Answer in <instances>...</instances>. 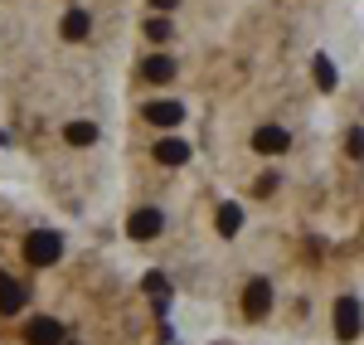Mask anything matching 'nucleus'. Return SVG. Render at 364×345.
Masks as SVG:
<instances>
[{
    "label": "nucleus",
    "instance_id": "f257e3e1",
    "mask_svg": "<svg viewBox=\"0 0 364 345\" xmlns=\"http://www.w3.org/2000/svg\"><path fill=\"white\" fill-rule=\"evenodd\" d=\"M25 258L34 262V267H54V262L63 258V238H58L54 229H34L25 238Z\"/></svg>",
    "mask_w": 364,
    "mask_h": 345
},
{
    "label": "nucleus",
    "instance_id": "f03ea898",
    "mask_svg": "<svg viewBox=\"0 0 364 345\" xmlns=\"http://www.w3.org/2000/svg\"><path fill=\"white\" fill-rule=\"evenodd\" d=\"M336 331H340V341H355L360 336V302L355 297H340L336 302Z\"/></svg>",
    "mask_w": 364,
    "mask_h": 345
},
{
    "label": "nucleus",
    "instance_id": "7ed1b4c3",
    "mask_svg": "<svg viewBox=\"0 0 364 345\" xmlns=\"http://www.w3.org/2000/svg\"><path fill=\"white\" fill-rule=\"evenodd\" d=\"M25 341L29 345H63V326H58L54 317H34L25 326Z\"/></svg>",
    "mask_w": 364,
    "mask_h": 345
},
{
    "label": "nucleus",
    "instance_id": "20e7f679",
    "mask_svg": "<svg viewBox=\"0 0 364 345\" xmlns=\"http://www.w3.org/2000/svg\"><path fill=\"white\" fill-rule=\"evenodd\" d=\"M272 307V287H267V277H252L248 287H243V312L248 317H262Z\"/></svg>",
    "mask_w": 364,
    "mask_h": 345
},
{
    "label": "nucleus",
    "instance_id": "39448f33",
    "mask_svg": "<svg viewBox=\"0 0 364 345\" xmlns=\"http://www.w3.org/2000/svg\"><path fill=\"white\" fill-rule=\"evenodd\" d=\"M252 151H262V156L287 151V132H282V127H257V132H252Z\"/></svg>",
    "mask_w": 364,
    "mask_h": 345
},
{
    "label": "nucleus",
    "instance_id": "423d86ee",
    "mask_svg": "<svg viewBox=\"0 0 364 345\" xmlns=\"http://www.w3.org/2000/svg\"><path fill=\"white\" fill-rule=\"evenodd\" d=\"M161 224H166V219H161V209H136L127 229H132V238H156V233H161Z\"/></svg>",
    "mask_w": 364,
    "mask_h": 345
},
{
    "label": "nucleus",
    "instance_id": "0eeeda50",
    "mask_svg": "<svg viewBox=\"0 0 364 345\" xmlns=\"http://www.w3.org/2000/svg\"><path fill=\"white\" fill-rule=\"evenodd\" d=\"M20 307H25V287H20V282H10V277L0 272V317H15Z\"/></svg>",
    "mask_w": 364,
    "mask_h": 345
},
{
    "label": "nucleus",
    "instance_id": "6e6552de",
    "mask_svg": "<svg viewBox=\"0 0 364 345\" xmlns=\"http://www.w3.org/2000/svg\"><path fill=\"white\" fill-rule=\"evenodd\" d=\"M156 161H161V166H185V161H190V142H175V137H166V142L156 146Z\"/></svg>",
    "mask_w": 364,
    "mask_h": 345
},
{
    "label": "nucleus",
    "instance_id": "1a4fd4ad",
    "mask_svg": "<svg viewBox=\"0 0 364 345\" xmlns=\"http://www.w3.org/2000/svg\"><path fill=\"white\" fill-rule=\"evenodd\" d=\"M146 117H151L156 127H175V122L185 117V107H180V102H151V107H146Z\"/></svg>",
    "mask_w": 364,
    "mask_h": 345
},
{
    "label": "nucleus",
    "instance_id": "9d476101",
    "mask_svg": "<svg viewBox=\"0 0 364 345\" xmlns=\"http://www.w3.org/2000/svg\"><path fill=\"white\" fill-rule=\"evenodd\" d=\"M63 142L68 146H92L97 142V127H92V122H68V127H63Z\"/></svg>",
    "mask_w": 364,
    "mask_h": 345
},
{
    "label": "nucleus",
    "instance_id": "9b49d317",
    "mask_svg": "<svg viewBox=\"0 0 364 345\" xmlns=\"http://www.w3.org/2000/svg\"><path fill=\"white\" fill-rule=\"evenodd\" d=\"M238 229H243V209H238V204H224V209H219V233L233 238Z\"/></svg>",
    "mask_w": 364,
    "mask_h": 345
},
{
    "label": "nucleus",
    "instance_id": "f8f14e48",
    "mask_svg": "<svg viewBox=\"0 0 364 345\" xmlns=\"http://www.w3.org/2000/svg\"><path fill=\"white\" fill-rule=\"evenodd\" d=\"M141 73H146L151 83H170V78H175V63H170V58H146Z\"/></svg>",
    "mask_w": 364,
    "mask_h": 345
},
{
    "label": "nucleus",
    "instance_id": "ddd939ff",
    "mask_svg": "<svg viewBox=\"0 0 364 345\" xmlns=\"http://www.w3.org/2000/svg\"><path fill=\"white\" fill-rule=\"evenodd\" d=\"M63 39H87V15L83 10H68V15H63Z\"/></svg>",
    "mask_w": 364,
    "mask_h": 345
},
{
    "label": "nucleus",
    "instance_id": "4468645a",
    "mask_svg": "<svg viewBox=\"0 0 364 345\" xmlns=\"http://www.w3.org/2000/svg\"><path fill=\"white\" fill-rule=\"evenodd\" d=\"M316 83L326 87V92H331V87H336V63H331V58H326V54L316 58Z\"/></svg>",
    "mask_w": 364,
    "mask_h": 345
},
{
    "label": "nucleus",
    "instance_id": "2eb2a0df",
    "mask_svg": "<svg viewBox=\"0 0 364 345\" xmlns=\"http://www.w3.org/2000/svg\"><path fill=\"white\" fill-rule=\"evenodd\" d=\"M146 34H151L156 44H166V39H170V34H175V29H170L166 20H146Z\"/></svg>",
    "mask_w": 364,
    "mask_h": 345
},
{
    "label": "nucleus",
    "instance_id": "dca6fc26",
    "mask_svg": "<svg viewBox=\"0 0 364 345\" xmlns=\"http://www.w3.org/2000/svg\"><path fill=\"white\" fill-rule=\"evenodd\" d=\"M151 5H156V10H175L180 0H151Z\"/></svg>",
    "mask_w": 364,
    "mask_h": 345
}]
</instances>
